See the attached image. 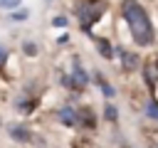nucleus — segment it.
<instances>
[{
    "label": "nucleus",
    "instance_id": "f257e3e1",
    "mask_svg": "<svg viewBox=\"0 0 158 148\" xmlns=\"http://www.w3.org/2000/svg\"><path fill=\"white\" fill-rule=\"evenodd\" d=\"M121 12H123V20L131 27V35H133L136 44H141V47L153 44V25H151L148 12L143 10V5H138L136 0H123Z\"/></svg>",
    "mask_w": 158,
    "mask_h": 148
},
{
    "label": "nucleus",
    "instance_id": "f03ea898",
    "mask_svg": "<svg viewBox=\"0 0 158 148\" xmlns=\"http://www.w3.org/2000/svg\"><path fill=\"white\" fill-rule=\"evenodd\" d=\"M77 12H79V25L84 30H89L91 22H96L99 15L104 12V2L101 0H81L79 7H77Z\"/></svg>",
    "mask_w": 158,
    "mask_h": 148
},
{
    "label": "nucleus",
    "instance_id": "7ed1b4c3",
    "mask_svg": "<svg viewBox=\"0 0 158 148\" xmlns=\"http://www.w3.org/2000/svg\"><path fill=\"white\" fill-rule=\"evenodd\" d=\"M86 84V74L79 64V59H74V72H72V89H81Z\"/></svg>",
    "mask_w": 158,
    "mask_h": 148
},
{
    "label": "nucleus",
    "instance_id": "20e7f679",
    "mask_svg": "<svg viewBox=\"0 0 158 148\" xmlns=\"http://www.w3.org/2000/svg\"><path fill=\"white\" fill-rule=\"evenodd\" d=\"M118 54H121V62H123V69H126V72H133V69L138 67V57H136V54H131V52H126V49H121V47H118Z\"/></svg>",
    "mask_w": 158,
    "mask_h": 148
},
{
    "label": "nucleus",
    "instance_id": "39448f33",
    "mask_svg": "<svg viewBox=\"0 0 158 148\" xmlns=\"http://www.w3.org/2000/svg\"><path fill=\"white\" fill-rule=\"evenodd\" d=\"M77 123H81V126H86V128H94V113H91V109H79L77 111Z\"/></svg>",
    "mask_w": 158,
    "mask_h": 148
},
{
    "label": "nucleus",
    "instance_id": "423d86ee",
    "mask_svg": "<svg viewBox=\"0 0 158 148\" xmlns=\"http://www.w3.org/2000/svg\"><path fill=\"white\" fill-rule=\"evenodd\" d=\"M10 138H12V141H20V143H27V141H30V131H27L25 126H12V128H10Z\"/></svg>",
    "mask_w": 158,
    "mask_h": 148
},
{
    "label": "nucleus",
    "instance_id": "0eeeda50",
    "mask_svg": "<svg viewBox=\"0 0 158 148\" xmlns=\"http://www.w3.org/2000/svg\"><path fill=\"white\" fill-rule=\"evenodd\" d=\"M59 121H62V123H67V126H74V123H77V111H72L69 106L59 109Z\"/></svg>",
    "mask_w": 158,
    "mask_h": 148
},
{
    "label": "nucleus",
    "instance_id": "6e6552de",
    "mask_svg": "<svg viewBox=\"0 0 158 148\" xmlns=\"http://www.w3.org/2000/svg\"><path fill=\"white\" fill-rule=\"evenodd\" d=\"M94 81H96V84L101 86V91H104V96H109V99H111V96L116 94V91H114V86H111V84H109V81L104 79V74H94Z\"/></svg>",
    "mask_w": 158,
    "mask_h": 148
},
{
    "label": "nucleus",
    "instance_id": "1a4fd4ad",
    "mask_svg": "<svg viewBox=\"0 0 158 148\" xmlns=\"http://www.w3.org/2000/svg\"><path fill=\"white\" fill-rule=\"evenodd\" d=\"M96 47H99V52L106 57V59H111L114 57V49H111V44L106 42V39H101V37H96Z\"/></svg>",
    "mask_w": 158,
    "mask_h": 148
},
{
    "label": "nucleus",
    "instance_id": "9d476101",
    "mask_svg": "<svg viewBox=\"0 0 158 148\" xmlns=\"http://www.w3.org/2000/svg\"><path fill=\"white\" fill-rule=\"evenodd\" d=\"M104 116H106V121H116V116H118V111H116V106H111V104H106V106H104Z\"/></svg>",
    "mask_w": 158,
    "mask_h": 148
},
{
    "label": "nucleus",
    "instance_id": "9b49d317",
    "mask_svg": "<svg viewBox=\"0 0 158 148\" xmlns=\"http://www.w3.org/2000/svg\"><path fill=\"white\" fill-rule=\"evenodd\" d=\"M146 113H148L151 118H156V121H158V104H156L153 99L148 101V106H146Z\"/></svg>",
    "mask_w": 158,
    "mask_h": 148
},
{
    "label": "nucleus",
    "instance_id": "f8f14e48",
    "mask_svg": "<svg viewBox=\"0 0 158 148\" xmlns=\"http://www.w3.org/2000/svg\"><path fill=\"white\" fill-rule=\"evenodd\" d=\"M20 0H0V7H17Z\"/></svg>",
    "mask_w": 158,
    "mask_h": 148
},
{
    "label": "nucleus",
    "instance_id": "ddd939ff",
    "mask_svg": "<svg viewBox=\"0 0 158 148\" xmlns=\"http://www.w3.org/2000/svg\"><path fill=\"white\" fill-rule=\"evenodd\" d=\"M25 52H27V54H37V47H35L32 42H25Z\"/></svg>",
    "mask_w": 158,
    "mask_h": 148
},
{
    "label": "nucleus",
    "instance_id": "4468645a",
    "mask_svg": "<svg viewBox=\"0 0 158 148\" xmlns=\"http://www.w3.org/2000/svg\"><path fill=\"white\" fill-rule=\"evenodd\" d=\"M5 62H7V52H5L2 47H0V69L5 67Z\"/></svg>",
    "mask_w": 158,
    "mask_h": 148
},
{
    "label": "nucleus",
    "instance_id": "2eb2a0df",
    "mask_svg": "<svg viewBox=\"0 0 158 148\" xmlns=\"http://www.w3.org/2000/svg\"><path fill=\"white\" fill-rule=\"evenodd\" d=\"M12 20H27V12H25V10H20V12H15V15H12Z\"/></svg>",
    "mask_w": 158,
    "mask_h": 148
},
{
    "label": "nucleus",
    "instance_id": "dca6fc26",
    "mask_svg": "<svg viewBox=\"0 0 158 148\" xmlns=\"http://www.w3.org/2000/svg\"><path fill=\"white\" fill-rule=\"evenodd\" d=\"M52 22H54V25H57V27H64V25H67V20H64V17H62V15H59V17H54V20H52Z\"/></svg>",
    "mask_w": 158,
    "mask_h": 148
}]
</instances>
